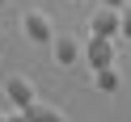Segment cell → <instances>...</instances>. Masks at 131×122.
<instances>
[{
	"mask_svg": "<svg viewBox=\"0 0 131 122\" xmlns=\"http://www.w3.org/2000/svg\"><path fill=\"white\" fill-rule=\"evenodd\" d=\"M21 34H26L30 42H51L55 25H51V17H47L42 9H26V13H21Z\"/></svg>",
	"mask_w": 131,
	"mask_h": 122,
	"instance_id": "obj_1",
	"label": "cell"
},
{
	"mask_svg": "<svg viewBox=\"0 0 131 122\" xmlns=\"http://www.w3.org/2000/svg\"><path fill=\"white\" fill-rule=\"evenodd\" d=\"M4 97L13 101V110H30V105L38 101L34 80H30V76H9V80H4Z\"/></svg>",
	"mask_w": 131,
	"mask_h": 122,
	"instance_id": "obj_2",
	"label": "cell"
},
{
	"mask_svg": "<svg viewBox=\"0 0 131 122\" xmlns=\"http://www.w3.org/2000/svg\"><path fill=\"white\" fill-rule=\"evenodd\" d=\"M85 59H89V67L93 72H102V67H114V38H89L85 42Z\"/></svg>",
	"mask_w": 131,
	"mask_h": 122,
	"instance_id": "obj_3",
	"label": "cell"
},
{
	"mask_svg": "<svg viewBox=\"0 0 131 122\" xmlns=\"http://www.w3.org/2000/svg\"><path fill=\"white\" fill-rule=\"evenodd\" d=\"M89 30H93L97 38H114L118 34V9H110V4H97L93 17H89Z\"/></svg>",
	"mask_w": 131,
	"mask_h": 122,
	"instance_id": "obj_4",
	"label": "cell"
},
{
	"mask_svg": "<svg viewBox=\"0 0 131 122\" xmlns=\"http://www.w3.org/2000/svg\"><path fill=\"white\" fill-rule=\"evenodd\" d=\"M51 55H55V63H59V67H72L85 51H80V42H76L72 34H59V38H51Z\"/></svg>",
	"mask_w": 131,
	"mask_h": 122,
	"instance_id": "obj_5",
	"label": "cell"
},
{
	"mask_svg": "<svg viewBox=\"0 0 131 122\" xmlns=\"http://www.w3.org/2000/svg\"><path fill=\"white\" fill-rule=\"evenodd\" d=\"M26 118H30V122H68L63 110H55V105H47V101H34V105L26 110Z\"/></svg>",
	"mask_w": 131,
	"mask_h": 122,
	"instance_id": "obj_6",
	"label": "cell"
},
{
	"mask_svg": "<svg viewBox=\"0 0 131 122\" xmlns=\"http://www.w3.org/2000/svg\"><path fill=\"white\" fill-rule=\"evenodd\" d=\"M93 84L102 88V93H114V88H118V72H114V67H102V72H93Z\"/></svg>",
	"mask_w": 131,
	"mask_h": 122,
	"instance_id": "obj_7",
	"label": "cell"
},
{
	"mask_svg": "<svg viewBox=\"0 0 131 122\" xmlns=\"http://www.w3.org/2000/svg\"><path fill=\"white\" fill-rule=\"evenodd\" d=\"M118 34L131 38V4H123V9H118Z\"/></svg>",
	"mask_w": 131,
	"mask_h": 122,
	"instance_id": "obj_8",
	"label": "cell"
},
{
	"mask_svg": "<svg viewBox=\"0 0 131 122\" xmlns=\"http://www.w3.org/2000/svg\"><path fill=\"white\" fill-rule=\"evenodd\" d=\"M4 122H30V118H26V110H13V114H4Z\"/></svg>",
	"mask_w": 131,
	"mask_h": 122,
	"instance_id": "obj_9",
	"label": "cell"
},
{
	"mask_svg": "<svg viewBox=\"0 0 131 122\" xmlns=\"http://www.w3.org/2000/svg\"><path fill=\"white\" fill-rule=\"evenodd\" d=\"M102 4H110V9H123V4H131V0H102Z\"/></svg>",
	"mask_w": 131,
	"mask_h": 122,
	"instance_id": "obj_10",
	"label": "cell"
},
{
	"mask_svg": "<svg viewBox=\"0 0 131 122\" xmlns=\"http://www.w3.org/2000/svg\"><path fill=\"white\" fill-rule=\"evenodd\" d=\"M0 9H4V0H0Z\"/></svg>",
	"mask_w": 131,
	"mask_h": 122,
	"instance_id": "obj_11",
	"label": "cell"
},
{
	"mask_svg": "<svg viewBox=\"0 0 131 122\" xmlns=\"http://www.w3.org/2000/svg\"><path fill=\"white\" fill-rule=\"evenodd\" d=\"M0 122H4V114H0Z\"/></svg>",
	"mask_w": 131,
	"mask_h": 122,
	"instance_id": "obj_12",
	"label": "cell"
}]
</instances>
